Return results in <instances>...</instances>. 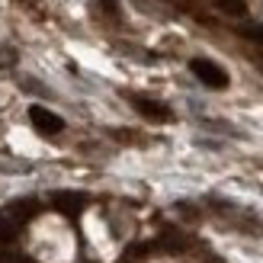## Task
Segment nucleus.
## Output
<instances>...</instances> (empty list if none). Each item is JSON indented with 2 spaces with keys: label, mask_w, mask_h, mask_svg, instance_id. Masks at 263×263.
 Segmentation results:
<instances>
[{
  "label": "nucleus",
  "mask_w": 263,
  "mask_h": 263,
  "mask_svg": "<svg viewBox=\"0 0 263 263\" xmlns=\"http://www.w3.org/2000/svg\"><path fill=\"white\" fill-rule=\"evenodd\" d=\"M190 71L199 77L205 87H212V90H225L228 87V71L218 68V64L209 61V58H193L190 61Z\"/></svg>",
  "instance_id": "f257e3e1"
},
{
  "label": "nucleus",
  "mask_w": 263,
  "mask_h": 263,
  "mask_svg": "<svg viewBox=\"0 0 263 263\" xmlns=\"http://www.w3.org/2000/svg\"><path fill=\"white\" fill-rule=\"evenodd\" d=\"M29 122L35 125V132H42V135H58V132L64 128V119L58 112H51L45 106H32L29 109Z\"/></svg>",
  "instance_id": "f03ea898"
},
{
  "label": "nucleus",
  "mask_w": 263,
  "mask_h": 263,
  "mask_svg": "<svg viewBox=\"0 0 263 263\" xmlns=\"http://www.w3.org/2000/svg\"><path fill=\"white\" fill-rule=\"evenodd\" d=\"M132 106H135L144 119H154V122H170V109L157 100H144V97H132Z\"/></svg>",
  "instance_id": "7ed1b4c3"
},
{
  "label": "nucleus",
  "mask_w": 263,
  "mask_h": 263,
  "mask_svg": "<svg viewBox=\"0 0 263 263\" xmlns=\"http://www.w3.org/2000/svg\"><path fill=\"white\" fill-rule=\"evenodd\" d=\"M51 202H55L58 212H64V215H71V218H74V215L84 209V196H74V193H58Z\"/></svg>",
  "instance_id": "20e7f679"
},
{
  "label": "nucleus",
  "mask_w": 263,
  "mask_h": 263,
  "mask_svg": "<svg viewBox=\"0 0 263 263\" xmlns=\"http://www.w3.org/2000/svg\"><path fill=\"white\" fill-rule=\"evenodd\" d=\"M39 212V202H32V199H26V202H13L10 209H7V215L16 221V225H23V221H29L32 215Z\"/></svg>",
  "instance_id": "39448f33"
},
{
  "label": "nucleus",
  "mask_w": 263,
  "mask_h": 263,
  "mask_svg": "<svg viewBox=\"0 0 263 263\" xmlns=\"http://www.w3.org/2000/svg\"><path fill=\"white\" fill-rule=\"evenodd\" d=\"M212 4L228 16H247V0H212Z\"/></svg>",
  "instance_id": "423d86ee"
},
{
  "label": "nucleus",
  "mask_w": 263,
  "mask_h": 263,
  "mask_svg": "<svg viewBox=\"0 0 263 263\" xmlns=\"http://www.w3.org/2000/svg\"><path fill=\"white\" fill-rule=\"evenodd\" d=\"M16 234H20V225H16V221H13L10 215L0 212V244H10L13 238H16Z\"/></svg>",
  "instance_id": "0eeeda50"
},
{
  "label": "nucleus",
  "mask_w": 263,
  "mask_h": 263,
  "mask_svg": "<svg viewBox=\"0 0 263 263\" xmlns=\"http://www.w3.org/2000/svg\"><path fill=\"white\" fill-rule=\"evenodd\" d=\"M100 7H106V13L109 16H116V13H119V0H97Z\"/></svg>",
  "instance_id": "6e6552de"
},
{
  "label": "nucleus",
  "mask_w": 263,
  "mask_h": 263,
  "mask_svg": "<svg viewBox=\"0 0 263 263\" xmlns=\"http://www.w3.org/2000/svg\"><path fill=\"white\" fill-rule=\"evenodd\" d=\"M4 260H7V254H4V251H0V263H4Z\"/></svg>",
  "instance_id": "1a4fd4ad"
}]
</instances>
